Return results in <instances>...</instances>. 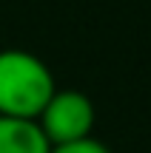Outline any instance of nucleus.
<instances>
[{
  "label": "nucleus",
  "mask_w": 151,
  "mask_h": 153,
  "mask_svg": "<svg viewBox=\"0 0 151 153\" xmlns=\"http://www.w3.org/2000/svg\"><path fill=\"white\" fill-rule=\"evenodd\" d=\"M54 91V74L40 57L20 48L0 51V116L37 119Z\"/></svg>",
  "instance_id": "f257e3e1"
},
{
  "label": "nucleus",
  "mask_w": 151,
  "mask_h": 153,
  "mask_svg": "<svg viewBox=\"0 0 151 153\" xmlns=\"http://www.w3.org/2000/svg\"><path fill=\"white\" fill-rule=\"evenodd\" d=\"M94 102L86 97L83 91H60L57 88L46 108L40 111L37 125L43 128L46 139L51 145L74 142V139L91 136L94 131Z\"/></svg>",
  "instance_id": "f03ea898"
},
{
  "label": "nucleus",
  "mask_w": 151,
  "mask_h": 153,
  "mask_svg": "<svg viewBox=\"0 0 151 153\" xmlns=\"http://www.w3.org/2000/svg\"><path fill=\"white\" fill-rule=\"evenodd\" d=\"M51 142L46 139L37 119L0 116V153H49Z\"/></svg>",
  "instance_id": "7ed1b4c3"
},
{
  "label": "nucleus",
  "mask_w": 151,
  "mask_h": 153,
  "mask_svg": "<svg viewBox=\"0 0 151 153\" xmlns=\"http://www.w3.org/2000/svg\"><path fill=\"white\" fill-rule=\"evenodd\" d=\"M49 153H111L100 139L94 136H83V139H74V142H63V145H51Z\"/></svg>",
  "instance_id": "20e7f679"
}]
</instances>
